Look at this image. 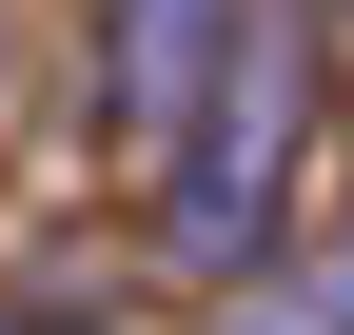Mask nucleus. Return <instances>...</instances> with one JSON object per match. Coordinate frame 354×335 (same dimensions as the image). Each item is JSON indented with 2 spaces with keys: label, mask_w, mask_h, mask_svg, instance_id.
<instances>
[{
  "label": "nucleus",
  "mask_w": 354,
  "mask_h": 335,
  "mask_svg": "<svg viewBox=\"0 0 354 335\" xmlns=\"http://www.w3.org/2000/svg\"><path fill=\"white\" fill-rule=\"evenodd\" d=\"M236 39V0H99V118L158 158V118L197 99V60Z\"/></svg>",
  "instance_id": "nucleus-2"
},
{
  "label": "nucleus",
  "mask_w": 354,
  "mask_h": 335,
  "mask_svg": "<svg viewBox=\"0 0 354 335\" xmlns=\"http://www.w3.org/2000/svg\"><path fill=\"white\" fill-rule=\"evenodd\" d=\"M0 335H118V316H79V296H39V316H0Z\"/></svg>",
  "instance_id": "nucleus-3"
},
{
  "label": "nucleus",
  "mask_w": 354,
  "mask_h": 335,
  "mask_svg": "<svg viewBox=\"0 0 354 335\" xmlns=\"http://www.w3.org/2000/svg\"><path fill=\"white\" fill-rule=\"evenodd\" d=\"M295 118H315V39H295V0H236V39L197 60V99L158 118V257L177 276L256 296L295 257Z\"/></svg>",
  "instance_id": "nucleus-1"
}]
</instances>
